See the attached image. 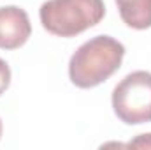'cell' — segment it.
<instances>
[{
    "mask_svg": "<svg viewBox=\"0 0 151 150\" xmlns=\"http://www.w3.org/2000/svg\"><path fill=\"white\" fill-rule=\"evenodd\" d=\"M9 87H11V67L4 58H0V95L5 94Z\"/></svg>",
    "mask_w": 151,
    "mask_h": 150,
    "instance_id": "8992f818",
    "label": "cell"
},
{
    "mask_svg": "<svg viewBox=\"0 0 151 150\" xmlns=\"http://www.w3.org/2000/svg\"><path fill=\"white\" fill-rule=\"evenodd\" d=\"M127 147H130V149H151V133H148V134H139Z\"/></svg>",
    "mask_w": 151,
    "mask_h": 150,
    "instance_id": "52a82bcc",
    "label": "cell"
},
{
    "mask_svg": "<svg viewBox=\"0 0 151 150\" xmlns=\"http://www.w3.org/2000/svg\"><path fill=\"white\" fill-rule=\"evenodd\" d=\"M104 16V0H47L39 9L44 30L56 37H76L99 25Z\"/></svg>",
    "mask_w": 151,
    "mask_h": 150,
    "instance_id": "7a4b0ae2",
    "label": "cell"
},
{
    "mask_svg": "<svg viewBox=\"0 0 151 150\" xmlns=\"http://www.w3.org/2000/svg\"><path fill=\"white\" fill-rule=\"evenodd\" d=\"M32 36V23L18 5L0 7V50H18Z\"/></svg>",
    "mask_w": 151,
    "mask_h": 150,
    "instance_id": "277c9868",
    "label": "cell"
},
{
    "mask_svg": "<svg viewBox=\"0 0 151 150\" xmlns=\"http://www.w3.org/2000/svg\"><path fill=\"white\" fill-rule=\"evenodd\" d=\"M125 46L111 36H95L83 42L69 62V78L77 88H95L121 67Z\"/></svg>",
    "mask_w": 151,
    "mask_h": 150,
    "instance_id": "6da1fadb",
    "label": "cell"
},
{
    "mask_svg": "<svg viewBox=\"0 0 151 150\" xmlns=\"http://www.w3.org/2000/svg\"><path fill=\"white\" fill-rule=\"evenodd\" d=\"M2 131H4V125H2V118H0V138H2Z\"/></svg>",
    "mask_w": 151,
    "mask_h": 150,
    "instance_id": "ba28073f",
    "label": "cell"
},
{
    "mask_svg": "<svg viewBox=\"0 0 151 150\" xmlns=\"http://www.w3.org/2000/svg\"><path fill=\"white\" fill-rule=\"evenodd\" d=\"M113 110L119 122L141 125L151 122V73L134 71L113 90Z\"/></svg>",
    "mask_w": 151,
    "mask_h": 150,
    "instance_id": "3957f363",
    "label": "cell"
},
{
    "mask_svg": "<svg viewBox=\"0 0 151 150\" xmlns=\"http://www.w3.org/2000/svg\"><path fill=\"white\" fill-rule=\"evenodd\" d=\"M121 21L134 30L151 28V0H114Z\"/></svg>",
    "mask_w": 151,
    "mask_h": 150,
    "instance_id": "5b68a950",
    "label": "cell"
}]
</instances>
